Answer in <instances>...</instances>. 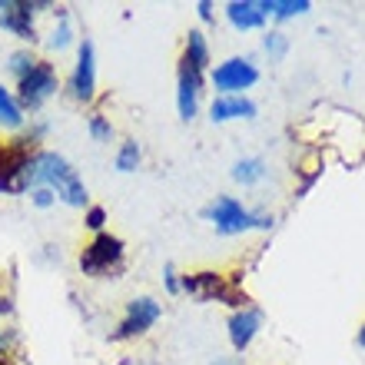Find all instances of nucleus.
Segmentation results:
<instances>
[{
  "label": "nucleus",
  "mask_w": 365,
  "mask_h": 365,
  "mask_svg": "<svg viewBox=\"0 0 365 365\" xmlns=\"http://www.w3.org/2000/svg\"><path fill=\"white\" fill-rule=\"evenodd\" d=\"M30 182L34 186H50V190L57 192V200L67 202V206H87V182L80 180V173L73 170V163H70L67 156L53 153V150H37L34 153Z\"/></svg>",
  "instance_id": "nucleus-1"
},
{
  "label": "nucleus",
  "mask_w": 365,
  "mask_h": 365,
  "mask_svg": "<svg viewBox=\"0 0 365 365\" xmlns=\"http://www.w3.org/2000/svg\"><path fill=\"white\" fill-rule=\"evenodd\" d=\"M202 216L212 222V230L220 232V236H240V232L269 230L272 226V216L250 212L240 200H232V196H216V200L202 210Z\"/></svg>",
  "instance_id": "nucleus-2"
},
{
  "label": "nucleus",
  "mask_w": 365,
  "mask_h": 365,
  "mask_svg": "<svg viewBox=\"0 0 365 365\" xmlns=\"http://www.w3.org/2000/svg\"><path fill=\"white\" fill-rule=\"evenodd\" d=\"M123 240L113 232H96L80 252V272L90 279H106L123 269Z\"/></svg>",
  "instance_id": "nucleus-3"
},
{
  "label": "nucleus",
  "mask_w": 365,
  "mask_h": 365,
  "mask_svg": "<svg viewBox=\"0 0 365 365\" xmlns=\"http://www.w3.org/2000/svg\"><path fill=\"white\" fill-rule=\"evenodd\" d=\"M60 90V77H57V67L50 60H37L34 70H30L24 80H17V103L24 113H37L40 106L47 103L50 96Z\"/></svg>",
  "instance_id": "nucleus-4"
},
{
  "label": "nucleus",
  "mask_w": 365,
  "mask_h": 365,
  "mask_svg": "<svg viewBox=\"0 0 365 365\" xmlns=\"http://www.w3.org/2000/svg\"><path fill=\"white\" fill-rule=\"evenodd\" d=\"M180 292H190L192 299L200 302H226V306H236V309H246V292H240L236 286H230L220 272H192V276H182L180 279Z\"/></svg>",
  "instance_id": "nucleus-5"
},
{
  "label": "nucleus",
  "mask_w": 365,
  "mask_h": 365,
  "mask_svg": "<svg viewBox=\"0 0 365 365\" xmlns=\"http://www.w3.org/2000/svg\"><path fill=\"white\" fill-rule=\"evenodd\" d=\"M160 316H163V306H160L156 299H150V296L130 299V302H126L123 319H120V326L110 332V339H113V342H126V339L146 336V332L160 322Z\"/></svg>",
  "instance_id": "nucleus-6"
},
{
  "label": "nucleus",
  "mask_w": 365,
  "mask_h": 365,
  "mask_svg": "<svg viewBox=\"0 0 365 365\" xmlns=\"http://www.w3.org/2000/svg\"><path fill=\"white\" fill-rule=\"evenodd\" d=\"M34 153L17 150L14 143H0V192H30Z\"/></svg>",
  "instance_id": "nucleus-7"
},
{
  "label": "nucleus",
  "mask_w": 365,
  "mask_h": 365,
  "mask_svg": "<svg viewBox=\"0 0 365 365\" xmlns=\"http://www.w3.org/2000/svg\"><path fill=\"white\" fill-rule=\"evenodd\" d=\"M259 80V67L246 57H230L212 70V87L220 90V96H242V90H250Z\"/></svg>",
  "instance_id": "nucleus-8"
},
{
  "label": "nucleus",
  "mask_w": 365,
  "mask_h": 365,
  "mask_svg": "<svg viewBox=\"0 0 365 365\" xmlns=\"http://www.w3.org/2000/svg\"><path fill=\"white\" fill-rule=\"evenodd\" d=\"M40 7L47 4H34V0H0V27L14 34L17 40L37 43V24L34 17L40 14Z\"/></svg>",
  "instance_id": "nucleus-9"
},
{
  "label": "nucleus",
  "mask_w": 365,
  "mask_h": 365,
  "mask_svg": "<svg viewBox=\"0 0 365 365\" xmlns=\"http://www.w3.org/2000/svg\"><path fill=\"white\" fill-rule=\"evenodd\" d=\"M70 96L77 103H90L96 96V50L90 40H80L77 47V63L70 73Z\"/></svg>",
  "instance_id": "nucleus-10"
},
{
  "label": "nucleus",
  "mask_w": 365,
  "mask_h": 365,
  "mask_svg": "<svg viewBox=\"0 0 365 365\" xmlns=\"http://www.w3.org/2000/svg\"><path fill=\"white\" fill-rule=\"evenodd\" d=\"M202 77H206L202 70H196L186 57H180V70H176V110H180V120H186V123L200 110Z\"/></svg>",
  "instance_id": "nucleus-11"
},
{
  "label": "nucleus",
  "mask_w": 365,
  "mask_h": 365,
  "mask_svg": "<svg viewBox=\"0 0 365 365\" xmlns=\"http://www.w3.org/2000/svg\"><path fill=\"white\" fill-rule=\"evenodd\" d=\"M262 329V312L259 309H240L230 319V342L236 352H246L252 346V339L259 336Z\"/></svg>",
  "instance_id": "nucleus-12"
},
{
  "label": "nucleus",
  "mask_w": 365,
  "mask_h": 365,
  "mask_svg": "<svg viewBox=\"0 0 365 365\" xmlns=\"http://www.w3.org/2000/svg\"><path fill=\"white\" fill-rule=\"evenodd\" d=\"M212 123H230V120H252L256 116V103L246 96H216L210 106Z\"/></svg>",
  "instance_id": "nucleus-13"
},
{
  "label": "nucleus",
  "mask_w": 365,
  "mask_h": 365,
  "mask_svg": "<svg viewBox=\"0 0 365 365\" xmlns=\"http://www.w3.org/2000/svg\"><path fill=\"white\" fill-rule=\"evenodd\" d=\"M226 17L236 30H256L266 24V10H262L259 0H232L226 7Z\"/></svg>",
  "instance_id": "nucleus-14"
},
{
  "label": "nucleus",
  "mask_w": 365,
  "mask_h": 365,
  "mask_svg": "<svg viewBox=\"0 0 365 365\" xmlns=\"http://www.w3.org/2000/svg\"><path fill=\"white\" fill-rule=\"evenodd\" d=\"M0 126H4V130H14V133H20V130L27 126V113L20 110L14 90L4 87V83H0Z\"/></svg>",
  "instance_id": "nucleus-15"
},
{
  "label": "nucleus",
  "mask_w": 365,
  "mask_h": 365,
  "mask_svg": "<svg viewBox=\"0 0 365 365\" xmlns=\"http://www.w3.org/2000/svg\"><path fill=\"white\" fill-rule=\"evenodd\" d=\"M182 57L190 60L196 70H210V43H206V34L202 30H190L186 34V50H182Z\"/></svg>",
  "instance_id": "nucleus-16"
},
{
  "label": "nucleus",
  "mask_w": 365,
  "mask_h": 365,
  "mask_svg": "<svg viewBox=\"0 0 365 365\" xmlns=\"http://www.w3.org/2000/svg\"><path fill=\"white\" fill-rule=\"evenodd\" d=\"M259 4L266 10V17H276V20H289V17H299V14L312 10L309 0H259Z\"/></svg>",
  "instance_id": "nucleus-17"
},
{
  "label": "nucleus",
  "mask_w": 365,
  "mask_h": 365,
  "mask_svg": "<svg viewBox=\"0 0 365 365\" xmlns=\"http://www.w3.org/2000/svg\"><path fill=\"white\" fill-rule=\"evenodd\" d=\"M140 160H143V150H140V143L136 140H126V143H120V150H116V170L120 173H133L136 166H140Z\"/></svg>",
  "instance_id": "nucleus-18"
},
{
  "label": "nucleus",
  "mask_w": 365,
  "mask_h": 365,
  "mask_svg": "<svg viewBox=\"0 0 365 365\" xmlns=\"http://www.w3.org/2000/svg\"><path fill=\"white\" fill-rule=\"evenodd\" d=\"M266 176V163L262 160H240V163L232 166V180L242 182V186H252V182H259Z\"/></svg>",
  "instance_id": "nucleus-19"
},
{
  "label": "nucleus",
  "mask_w": 365,
  "mask_h": 365,
  "mask_svg": "<svg viewBox=\"0 0 365 365\" xmlns=\"http://www.w3.org/2000/svg\"><path fill=\"white\" fill-rule=\"evenodd\" d=\"M34 63H37V57L30 53V50H17V53H10L7 57V70L14 80H24L34 70Z\"/></svg>",
  "instance_id": "nucleus-20"
},
{
  "label": "nucleus",
  "mask_w": 365,
  "mask_h": 365,
  "mask_svg": "<svg viewBox=\"0 0 365 365\" xmlns=\"http://www.w3.org/2000/svg\"><path fill=\"white\" fill-rule=\"evenodd\" d=\"M87 130H90V136H93V143H110V140H113V123H110L103 113L90 116Z\"/></svg>",
  "instance_id": "nucleus-21"
},
{
  "label": "nucleus",
  "mask_w": 365,
  "mask_h": 365,
  "mask_svg": "<svg viewBox=\"0 0 365 365\" xmlns=\"http://www.w3.org/2000/svg\"><path fill=\"white\" fill-rule=\"evenodd\" d=\"M70 43H73V30H70V20H60L57 27L50 30V37H47V47L50 50H67Z\"/></svg>",
  "instance_id": "nucleus-22"
},
{
  "label": "nucleus",
  "mask_w": 365,
  "mask_h": 365,
  "mask_svg": "<svg viewBox=\"0 0 365 365\" xmlns=\"http://www.w3.org/2000/svg\"><path fill=\"white\" fill-rule=\"evenodd\" d=\"M262 50L269 53V60H282V57H286V50H289L286 34H279V30H269V34H266V40H262Z\"/></svg>",
  "instance_id": "nucleus-23"
},
{
  "label": "nucleus",
  "mask_w": 365,
  "mask_h": 365,
  "mask_svg": "<svg viewBox=\"0 0 365 365\" xmlns=\"http://www.w3.org/2000/svg\"><path fill=\"white\" fill-rule=\"evenodd\" d=\"M83 226H87L90 232H103V226H106V210L103 206H87V212H83Z\"/></svg>",
  "instance_id": "nucleus-24"
},
{
  "label": "nucleus",
  "mask_w": 365,
  "mask_h": 365,
  "mask_svg": "<svg viewBox=\"0 0 365 365\" xmlns=\"http://www.w3.org/2000/svg\"><path fill=\"white\" fill-rule=\"evenodd\" d=\"M30 202H34L37 210H50V206L57 202V192L50 190V186H34V190H30Z\"/></svg>",
  "instance_id": "nucleus-25"
},
{
  "label": "nucleus",
  "mask_w": 365,
  "mask_h": 365,
  "mask_svg": "<svg viewBox=\"0 0 365 365\" xmlns=\"http://www.w3.org/2000/svg\"><path fill=\"white\" fill-rule=\"evenodd\" d=\"M163 282H166V289H170V292H180V279H176L173 266H166V269H163Z\"/></svg>",
  "instance_id": "nucleus-26"
},
{
  "label": "nucleus",
  "mask_w": 365,
  "mask_h": 365,
  "mask_svg": "<svg viewBox=\"0 0 365 365\" xmlns=\"http://www.w3.org/2000/svg\"><path fill=\"white\" fill-rule=\"evenodd\" d=\"M196 14H200V20H206V24H210V20H212V4H210V0H200V4H196Z\"/></svg>",
  "instance_id": "nucleus-27"
},
{
  "label": "nucleus",
  "mask_w": 365,
  "mask_h": 365,
  "mask_svg": "<svg viewBox=\"0 0 365 365\" xmlns=\"http://www.w3.org/2000/svg\"><path fill=\"white\" fill-rule=\"evenodd\" d=\"M10 312H14V299L0 292V316H10Z\"/></svg>",
  "instance_id": "nucleus-28"
},
{
  "label": "nucleus",
  "mask_w": 365,
  "mask_h": 365,
  "mask_svg": "<svg viewBox=\"0 0 365 365\" xmlns=\"http://www.w3.org/2000/svg\"><path fill=\"white\" fill-rule=\"evenodd\" d=\"M0 352H7V342H4V336H0Z\"/></svg>",
  "instance_id": "nucleus-29"
},
{
  "label": "nucleus",
  "mask_w": 365,
  "mask_h": 365,
  "mask_svg": "<svg viewBox=\"0 0 365 365\" xmlns=\"http://www.w3.org/2000/svg\"><path fill=\"white\" fill-rule=\"evenodd\" d=\"M359 342H362V346H365V326H362V332H359Z\"/></svg>",
  "instance_id": "nucleus-30"
}]
</instances>
